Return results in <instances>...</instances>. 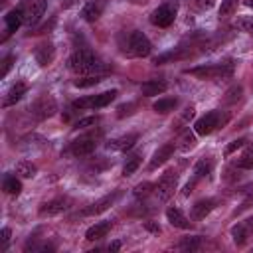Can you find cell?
<instances>
[{"label": "cell", "instance_id": "14", "mask_svg": "<svg viewBox=\"0 0 253 253\" xmlns=\"http://www.w3.org/2000/svg\"><path fill=\"white\" fill-rule=\"evenodd\" d=\"M95 146H97V138H93V136H81V138H77V140H73L71 142V154L73 156H89L93 150H95Z\"/></svg>", "mask_w": 253, "mask_h": 253}, {"label": "cell", "instance_id": "37", "mask_svg": "<svg viewBox=\"0 0 253 253\" xmlns=\"http://www.w3.org/2000/svg\"><path fill=\"white\" fill-rule=\"evenodd\" d=\"M152 188H154V184H150V182H142V184H138V186L134 188V196H136V198H146L150 192H154Z\"/></svg>", "mask_w": 253, "mask_h": 253}, {"label": "cell", "instance_id": "50", "mask_svg": "<svg viewBox=\"0 0 253 253\" xmlns=\"http://www.w3.org/2000/svg\"><path fill=\"white\" fill-rule=\"evenodd\" d=\"M245 6H249V8H253V0H245Z\"/></svg>", "mask_w": 253, "mask_h": 253}, {"label": "cell", "instance_id": "42", "mask_svg": "<svg viewBox=\"0 0 253 253\" xmlns=\"http://www.w3.org/2000/svg\"><path fill=\"white\" fill-rule=\"evenodd\" d=\"M196 182H198V178L194 176V178H192V180H190V182L184 186V190H182V196H190V194L194 192V186H196Z\"/></svg>", "mask_w": 253, "mask_h": 253}, {"label": "cell", "instance_id": "32", "mask_svg": "<svg viewBox=\"0 0 253 253\" xmlns=\"http://www.w3.org/2000/svg\"><path fill=\"white\" fill-rule=\"evenodd\" d=\"M196 146V134L194 132H184V136H182V140H180V144H178V148L182 150V152H188V150H192Z\"/></svg>", "mask_w": 253, "mask_h": 253}, {"label": "cell", "instance_id": "23", "mask_svg": "<svg viewBox=\"0 0 253 253\" xmlns=\"http://www.w3.org/2000/svg\"><path fill=\"white\" fill-rule=\"evenodd\" d=\"M4 22H6V30H8V34H12V32H16L22 24H24V18H22V12L18 10V8H14V10H10L6 16H4Z\"/></svg>", "mask_w": 253, "mask_h": 253}, {"label": "cell", "instance_id": "27", "mask_svg": "<svg viewBox=\"0 0 253 253\" xmlns=\"http://www.w3.org/2000/svg\"><path fill=\"white\" fill-rule=\"evenodd\" d=\"M16 174L22 176V178H34L38 174V166L30 160H20L16 164Z\"/></svg>", "mask_w": 253, "mask_h": 253}, {"label": "cell", "instance_id": "31", "mask_svg": "<svg viewBox=\"0 0 253 253\" xmlns=\"http://www.w3.org/2000/svg\"><path fill=\"white\" fill-rule=\"evenodd\" d=\"M140 156L138 154H130L126 160H125V166H123V176H132L136 170H138V166H140Z\"/></svg>", "mask_w": 253, "mask_h": 253}, {"label": "cell", "instance_id": "19", "mask_svg": "<svg viewBox=\"0 0 253 253\" xmlns=\"http://www.w3.org/2000/svg\"><path fill=\"white\" fill-rule=\"evenodd\" d=\"M213 208H215V200H213V198H206V200H200V202H196V204L192 206L190 215H192V219L200 221V219H204Z\"/></svg>", "mask_w": 253, "mask_h": 253}, {"label": "cell", "instance_id": "2", "mask_svg": "<svg viewBox=\"0 0 253 253\" xmlns=\"http://www.w3.org/2000/svg\"><path fill=\"white\" fill-rule=\"evenodd\" d=\"M119 45H121V51L125 55H130V57H146L152 51L150 40L142 32H138V30H132L128 34H123L119 38Z\"/></svg>", "mask_w": 253, "mask_h": 253}, {"label": "cell", "instance_id": "9", "mask_svg": "<svg viewBox=\"0 0 253 253\" xmlns=\"http://www.w3.org/2000/svg\"><path fill=\"white\" fill-rule=\"evenodd\" d=\"M55 111H57V103H55V99H53L51 95H42V97L36 99V101L32 103V107H30V113H32L38 121H43V119L53 117Z\"/></svg>", "mask_w": 253, "mask_h": 253}, {"label": "cell", "instance_id": "16", "mask_svg": "<svg viewBox=\"0 0 253 253\" xmlns=\"http://www.w3.org/2000/svg\"><path fill=\"white\" fill-rule=\"evenodd\" d=\"M34 57H36L38 65L47 67V65L53 61V57H55V47H53V43H51V42L40 43V45L36 47V51H34Z\"/></svg>", "mask_w": 253, "mask_h": 253}, {"label": "cell", "instance_id": "28", "mask_svg": "<svg viewBox=\"0 0 253 253\" xmlns=\"http://www.w3.org/2000/svg\"><path fill=\"white\" fill-rule=\"evenodd\" d=\"M2 188H4V192L6 194H12V196H18L20 192H22V182L16 178V176H12V174H8V176H4V182H2Z\"/></svg>", "mask_w": 253, "mask_h": 253}, {"label": "cell", "instance_id": "43", "mask_svg": "<svg viewBox=\"0 0 253 253\" xmlns=\"http://www.w3.org/2000/svg\"><path fill=\"white\" fill-rule=\"evenodd\" d=\"M144 229L150 231V233H160V225L154 223V221H144Z\"/></svg>", "mask_w": 253, "mask_h": 253}, {"label": "cell", "instance_id": "25", "mask_svg": "<svg viewBox=\"0 0 253 253\" xmlns=\"http://www.w3.org/2000/svg\"><path fill=\"white\" fill-rule=\"evenodd\" d=\"M176 105H178V99H176V97H162V99L154 101L152 109H154L156 113H160V115H166V113L174 111V109H176Z\"/></svg>", "mask_w": 253, "mask_h": 253}, {"label": "cell", "instance_id": "6", "mask_svg": "<svg viewBox=\"0 0 253 253\" xmlns=\"http://www.w3.org/2000/svg\"><path fill=\"white\" fill-rule=\"evenodd\" d=\"M117 95H119L117 89L103 91V93H97V95H87V97H81V99L73 101L71 107L73 109H103V107L111 105V101H115Z\"/></svg>", "mask_w": 253, "mask_h": 253}, {"label": "cell", "instance_id": "36", "mask_svg": "<svg viewBox=\"0 0 253 253\" xmlns=\"http://www.w3.org/2000/svg\"><path fill=\"white\" fill-rule=\"evenodd\" d=\"M247 144V138H235V140H231L227 146H225V150H223V154L225 156H231L235 150H239V148H243Z\"/></svg>", "mask_w": 253, "mask_h": 253}, {"label": "cell", "instance_id": "26", "mask_svg": "<svg viewBox=\"0 0 253 253\" xmlns=\"http://www.w3.org/2000/svg\"><path fill=\"white\" fill-rule=\"evenodd\" d=\"M211 170H213V160L211 158H200L194 166V176L196 178H206V176L211 174Z\"/></svg>", "mask_w": 253, "mask_h": 253}, {"label": "cell", "instance_id": "8", "mask_svg": "<svg viewBox=\"0 0 253 253\" xmlns=\"http://www.w3.org/2000/svg\"><path fill=\"white\" fill-rule=\"evenodd\" d=\"M176 186H178V174L172 172V170H168V172H164V174L158 178V182L154 184V196H156L160 202H168V200L172 198Z\"/></svg>", "mask_w": 253, "mask_h": 253}, {"label": "cell", "instance_id": "35", "mask_svg": "<svg viewBox=\"0 0 253 253\" xmlns=\"http://www.w3.org/2000/svg\"><path fill=\"white\" fill-rule=\"evenodd\" d=\"M99 123V117H83V119H79L77 123H75V130H83V128H89V126H95Z\"/></svg>", "mask_w": 253, "mask_h": 253}, {"label": "cell", "instance_id": "12", "mask_svg": "<svg viewBox=\"0 0 253 253\" xmlns=\"http://www.w3.org/2000/svg\"><path fill=\"white\" fill-rule=\"evenodd\" d=\"M105 8H107V0H87L83 4V8H81V18L85 22L93 24L103 16Z\"/></svg>", "mask_w": 253, "mask_h": 253}, {"label": "cell", "instance_id": "22", "mask_svg": "<svg viewBox=\"0 0 253 253\" xmlns=\"http://www.w3.org/2000/svg\"><path fill=\"white\" fill-rule=\"evenodd\" d=\"M26 91H28V85L24 83V81H18V83H14L12 87H10V91H8V95L4 97V107H12V105H16L24 95H26Z\"/></svg>", "mask_w": 253, "mask_h": 253}, {"label": "cell", "instance_id": "30", "mask_svg": "<svg viewBox=\"0 0 253 253\" xmlns=\"http://www.w3.org/2000/svg\"><path fill=\"white\" fill-rule=\"evenodd\" d=\"M178 247L182 249V251H198L200 247H202V235H192V237H184L180 243H178Z\"/></svg>", "mask_w": 253, "mask_h": 253}, {"label": "cell", "instance_id": "29", "mask_svg": "<svg viewBox=\"0 0 253 253\" xmlns=\"http://www.w3.org/2000/svg\"><path fill=\"white\" fill-rule=\"evenodd\" d=\"M101 81H103V75L101 73H93V75H83V77L75 79L73 85L79 87V89H87V87H93V85H97Z\"/></svg>", "mask_w": 253, "mask_h": 253}, {"label": "cell", "instance_id": "1", "mask_svg": "<svg viewBox=\"0 0 253 253\" xmlns=\"http://www.w3.org/2000/svg\"><path fill=\"white\" fill-rule=\"evenodd\" d=\"M67 67L77 75H93V73H101L105 69L99 55L89 47L75 49L67 59Z\"/></svg>", "mask_w": 253, "mask_h": 253}, {"label": "cell", "instance_id": "10", "mask_svg": "<svg viewBox=\"0 0 253 253\" xmlns=\"http://www.w3.org/2000/svg\"><path fill=\"white\" fill-rule=\"evenodd\" d=\"M69 204H71V200L67 198V196H57V198H53V200H47V202H43L42 206H40V215L42 217H49V215H57V213H61V211H65L67 208H69Z\"/></svg>", "mask_w": 253, "mask_h": 253}, {"label": "cell", "instance_id": "46", "mask_svg": "<svg viewBox=\"0 0 253 253\" xmlns=\"http://www.w3.org/2000/svg\"><path fill=\"white\" fill-rule=\"evenodd\" d=\"M241 194H243V196H247V198H253V184L245 186V188L241 190Z\"/></svg>", "mask_w": 253, "mask_h": 253}, {"label": "cell", "instance_id": "20", "mask_svg": "<svg viewBox=\"0 0 253 253\" xmlns=\"http://www.w3.org/2000/svg\"><path fill=\"white\" fill-rule=\"evenodd\" d=\"M168 89V83L162 79H148L140 85V93L144 97H154V95H162Z\"/></svg>", "mask_w": 253, "mask_h": 253}, {"label": "cell", "instance_id": "45", "mask_svg": "<svg viewBox=\"0 0 253 253\" xmlns=\"http://www.w3.org/2000/svg\"><path fill=\"white\" fill-rule=\"evenodd\" d=\"M194 111H196V109H194V107L190 105V107H188V109L184 111V115H182V121H190V119L194 117Z\"/></svg>", "mask_w": 253, "mask_h": 253}, {"label": "cell", "instance_id": "49", "mask_svg": "<svg viewBox=\"0 0 253 253\" xmlns=\"http://www.w3.org/2000/svg\"><path fill=\"white\" fill-rule=\"evenodd\" d=\"M130 4H136V6H142V4H146L148 0H128Z\"/></svg>", "mask_w": 253, "mask_h": 253}, {"label": "cell", "instance_id": "40", "mask_svg": "<svg viewBox=\"0 0 253 253\" xmlns=\"http://www.w3.org/2000/svg\"><path fill=\"white\" fill-rule=\"evenodd\" d=\"M12 61H14V55H6V57H4V61H2V71H0L2 77L8 75V71H10V67H12Z\"/></svg>", "mask_w": 253, "mask_h": 253}, {"label": "cell", "instance_id": "33", "mask_svg": "<svg viewBox=\"0 0 253 253\" xmlns=\"http://www.w3.org/2000/svg\"><path fill=\"white\" fill-rule=\"evenodd\" d=\"M235 26L239 30H243V32H247V34L253 36V16H241V18H237V24Z\"/></svg>", "mask_w": 253, "mask_h": 253}, {"label": "cell", "instance_id": "13", "mask_svg": "<svg viewBox=\"0 0 253 253\" xmlns=\"http://www.w3.org/2000/svg\"><path fill=\"white\" fill-rule=\"evenodd\" d=\"M119 196H121V192H113V194H107V196L99 198L97 202L89 204V206L83 210V215H99V213L107 211V210H109V208L119 200Z\"/></svg>", "mask_w": 253, "mask_h": 253}, {"label": "cell", "instance_id": "47", "mask_svg": "<svg viewBox=\"0 0 253 253\" xmlns=\"http://www.w3.org/2000/svg\"><path fill=\"white\" fill-rule=\"evenodd\" d=\"M119 249H121V241H113L109 245V251H119Z\"/></svg>", "mask_w": 253, "mask_h": 253}, {"label": "cell", "instance_id": "44", "mask_svg": "<svg viewBox=\"0 0 253 253\" xmlns=\"http://www.w3.org/2000/svg\"><path fill=\"white\" fill-rule=\"evenodd\" d=\"M215 2H217V0H196V4H198L200 8H206V10H208V8H211Z\"/></svg>", "mask_w": 253, "mask_h": 253}, {"label": "cell", "instance_id": "41", "mask_svg": "<svg viewBox=\"0 0 253 253\" xmlns=\"http://www.w3.org/2000/svg\"><path fill=\"white\" fill-rule=\"evenodd\" d=\"M130 109H134V103H128V105H121V107L117 109V117H119V119H123L125 115H130V113H132Z\"/></svg>", "mask_w": 253, "mask_h": 253}, {"label": "cell", "instance_id": "15", "mask_svg": "<svg viewBox=\"0 0 253 253\" xmlns=\"http://www.w3.org/2000/svg\"><path fill=\"white\" fill-rule=\"evenodd\" d=\"M174 142H166V144H162L154 154H152V158H150V162H148V170H156L158 166H162L164 162H168L170 158H172V154H174Z\"/></svg>", "mask_w": 253, "mask_h": 253}, {"label": "cell", "instance_id": "11", "mask_svg": "<svg viewBox=\"0 0 253 253\" xmlns=\"http://www.w3.org/2000/svg\"><path fill=\"white\" fill-rule=\"evenodd\" d=\"M231 237H233V243L237 247H243L249 241V237H253V217L235 223L231 227Z\"/></svg>", "mask_w": 253, "mask_h": 253}, {"label": "cell", "instance_id": "7", "mask_svg": "<svg viewBox=\"0 0 253 253\" xmlns=\"http://www.w3.org/2000/svg\"><path fill=\"white\" fill-rule=\"evenodd\" d=\"M45 8H47V0H22L18 4V10L22 12V18H24L26 26L38 24L42 20Z\"/></svg>", "mask_w": 253, "mask_h": 253}, {"label": "cell", "instance_id": "18", "mask_svg": "<svg viewBox=\"0 0 253 253\" xmlns=\"http://www.w3.org/2000/svg\"><path fill=\"white\" fill-rule=\"evenodd\" d=\"M111 227H113V223H111L109 219L97 221L95 225H91V227L85 231V239H87V241H99V239L107 237V233L111 231Z\"/></svg>", "mask_w": 253, "mask_h": 253}, {"label": "cell", "instance_id": "38", "mask_svg": "<svg viewBox=\"0 0 253 253\" xmlns=\"http://www.w3.org/2000/svg\"><path fill=\"white\" fill-rule=\"evenodd\" d=\"M239 99H241V87L235 85V87H231V89L227 91L225 101H227V103H235V101H239Z\"/></svg>", "mask_w": 253, "mask_h": 253}, {"label": "cell", "instance_id": "17", "mask_svg": "<svg viewBox=\"0 0 253 253\" xmlns=\"http://www.w3.org/2000/svg\"><path fill=\"white\" fill-rule=\"evenodd\" d=\"M136 140H138V134L136 132H128V134H123V136H117V138H111L105 146H107V150H128V148H132L134 144H136Z\"/></svg>", "mask_w": 253, "mask_h": 253}, {"label": "cell", "instance_id": "21", "mask_svg": "<svg viewBox=\"0 0 253 253\" xmlns=\"http://www.w3.org/2000/svg\"><path fill=\"white\" fill-rule=\"evenodd\" d=\"M166 219L170 221L172 227H178V229H190V227H192L190 219H188L178 208H168V210H166Z\"/></svg>", "mask_w": 253, "mask_h": 253}, {"label": "cell", "instance_id": "34", "mask_svg": "<svg viewBox=\"0 0 253 253\" xmlns=\"http://www.w3.org/2000/svg\"><path fill=\"white\" fill-rule=\"evenodd\" d=\"M235 8H237V0H221V4H219V16L221 18H227Z\"/></svg>", "mask_w": 253, "mask_h": 253}, {"label": "cell", "instance_id": "48", "mask_svg": "<svg viewBox=\"0 0 253 253\" xmlns=\"http://www.w3.org/2000/svg\"><path fill=\"white\" fill-rule=\"evenodd\" d=\"M75 2H79V0H61V6H63V8H71Z\"/></svg>", "mask_w": 253, "mask_h": 253}, {"label": "cell", "instance_id": "5", "mask_svg": "<svg viewBox=\"0 0 253 253\" xmlns=\"http://www.w3.org/2000/svg\"><path fill=\"white\" fill-rule=\"evenodd\" d=\"M176 14H178V0H166L150 14V22L158 28H168L174 24Z\"/></svg>", "mask_w": 253, "mask_h": 253}, {"label": "cell", "instance_id": "39", "mask_svg": "<svg viewBox=\"0 0 253 253\" xmlns=\"http://www.w3.org/2000/svg\"><path fill=\"white\" fill-rule=\"evenodd\" d=\"M10 235H12L10 227H4V229L0 231V239H2V247H0V251H6V249H8V245H10Z\"/></svg>", "mask_w": 253, "mask_h": 253}, {"label": "cell", "instance_id": "3", "mask_svg": "<svg viewBox=\"0 0 253 253\" xmlns=\"http://www.w3.org/2000/svg\"><path fill=\"white\" fill-rule=\"evenodd\" d=\"M186 75H194L198 79H229L233 75V63L231 61H223V63H213V65H200V67H192L184 71Z\"/></svg>", "mask_w": 253, "mask_h": 253}, {"label": "cell", "instance_id": "4", "mask_svg": "<svg viewBox=\"0 0 253 253\" xmlns=\"http://www.w3.org/2000/svg\"><path fill=\"white\" fill-rule=\"evenodd\" d=\"M227 115H223L221 111H210V113H206L204 117H200L196 123H194V130H196V134H200V136H208V134H211L215 128H219V126H223L225 123H227Z\"/></svg>", "mask_w": 253, "mask_h": 253}, {"label": "cell", "instance_id": "24", "mask_svg": "<svg viewBox=\"0 0 253 253\" xmlns=\"http://www.w3.org/2000/svg\"><path fill=\"white\" fill-rule=\"evenodd\" d=\"M235 166L241 170H251L253 168V142L245 144V150L241 152V156L235 160Z\"/></svg>", "mask_w": 253, "mask_h": 253}]
</instances>
